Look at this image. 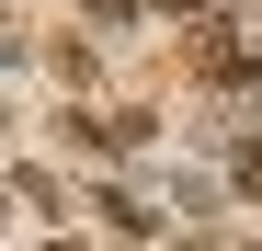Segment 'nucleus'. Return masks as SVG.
I'll return each mask as SVG.
<instances>
[{"mask_svg":"<svg viewBox=\"0 0 262 251\" xmlns=\"http://www.w3.org/2000/svg\"><path fill=\"white\" fill-rule=\"evenodd\" d=\"M46 251H80V240H46Z\"/></svg>","mask_w":262,"mask_h":251,"instance_id":"20e7f679","label":"nucleus"},{"mask_svg":"<svg viewBox=\"0 0 262 251\" xmlns=\"http://www.w3.org/2000/svg\"><path fill=\"white\" fill-rule=\"evenodd\" d=\"M194 80H216V92H262V46H239V23H205V34H194Z\"/></svg>","mask_w":262,"mask_h":251,"instance_id":"f257e3e1","label":"nucleus"},{"mask_svg":"<svg viewBox=\"0 0 262 251\" xmlns=\"http://www.w3.org/2000/svg\"><path fill=\"white\" fill-rule=\"evenodd\" d=\"M228 172H239V194H262V149H239V160H228Z\"/></svg>","mask_w":262,"mask_h":251,"instance_id":"7ed1b4c3","label":"nucleus"},{"mask_svg":"<svg viewBox=\"0 0 262 251\" xmlns=\"http://www.w3.org/2000/svg\"><path fill=\"white\" fill-rule=\"evenodd\" d=\"M148 12H171V23H216V0H148Z\"/></svg>","mask_w":262,"mask_h":251,"instance_id":"f03ea898","label":"nucleus"}]
</instances>
